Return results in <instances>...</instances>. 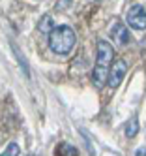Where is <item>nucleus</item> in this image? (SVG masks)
Returning <instances> with one entry per match:
<instances>
[{"mask_svg": "<svg viewBox=\"0 0 146 156\" xmlns=\"http://www.w3.org/2000/svg\"><path fill=\"white\" fill-rule=\"evenodd\" d=\"M114 58V49L110 47L109 41L99 40L97 41V58H96V68L92 73V81L97 88H103V85L107 83L109 77V68Z\"/></svg>", "mask_w": 146, "mask_h": 156, "instance_id": "nucleus-1", "label": "nucleus"}, {"mask_svg": "<svg viewBox=\"0 0 146 156\" xmlns=\"http://www.w3.org/2000/svg\"><path fill=\"white\" fill-rule=\"evenodd\" d=\"M75 40L77 38H75L73 28L67 25H60V27L53 28V32L49 34V47L56 55H67L73 49Z\"/></svg>", "mask_w": 146, "mask_h": 156, "instance_id": "nucleus-2", "label": "nucleus"}, {"mask_svg": "<svg viewBox=\"0 0 146 156\" xmlns=\"http://www.w3.org/2000/svg\"><path fill=\"white\" fill-rule=\"evenodd\" d=\"M127 25L135 30H144L146 28V6L141 4H135L129 8L127 12Z\"/></svg>", "mask_w": 146, "mask_h": 156, "instance_id": "nucleus-3", "label": "nucleus"}, {"mask_svg": "<svg viewBox=\"0 0 146 156\" xmlns=\"http://www.w3.org/2000/svg\"><path fill=\"white\" fill-rule=\"evenodd\" d=\"M126 72H127V64H126V60H124V58H118L114 64H110L107 83H109L112 88H116V87L124 81V77H126Z\"/></svg>", "mask_w": 146, "mask_h": 156, "instance_id": "nucleus-4", "label": "nucleus"}, {"mask_svg": "<svg viewBox=\"0 0 146 156\" xmlns=\"http://www.w3.org/2000/svg\"><path fill=\"white\" fill-rule=\"evenodd\" d=\"M110 36H112V40H114L118 45H126V43L129 41V30L126 28V25L118 23V25H114V28H112Z\"/></svg>", "mask_w": 146, "mask_h": 156, "instance_id": "nucleus-5", "label": "nucleus"}, {"mask_svg": "<svg viewBox=\"0 0 146 156\" xmlns=\"http://www.w3.org/2000/svg\"><path fill=\"white\" fill-rule=\"evenodd\" d=\"M53 28H54V21H53V17H51V15H43L41 21L38 23V30L43 32V34H51Z\"/></svg>", "mask_w": 146, "mask_h": 156, "instance_id": "nucleus-6", "label": "nucleus"}, {"mask_svg": "<svg viewBox=\"0 0 146 156\" xmlns=\"http://www.w3.org/2000/svg\"><path fill=\"white\" fill-rule=\"evenodd\" d=\"M124 132H126V137H135L139 132V120L137 117H133L126 122V128H124Z\"/></svg>", "mask_w": 146, "mask_h": 156, "instance_id": "nucleus-7", "label": "nucleus"}, {"mask_svg": "<svg viewBox=\"0 0 146 156\" xmlns=\"http://www.w3.org/2000/svg\"><path fill=\"white\" fill-rule=\"evenodd\" d=\"M21 154V151H19V145L17 143H11L9 145V147L2 152V154H0V156H19Z\"/></svg>", "mask_w": 146, "mask_h": 156, "instance_id": "nucleus-8", "label": "nucleus"}, {"mask_svg": "<svg viewBox=\"0 0 146 156\" xmlns=\"http://www.w3.org/2000/svg\"><path fill=\"white\" fill-rule=\"evenodd\" d=\"M56 6H58V8H67V6H71V0H58Z\"/></svg>", "mask_w": 146, "mask_h": 156, "instance_id": "nucleus-9", "label": "nucleus"}, {"mask_svg": "<svg viewBox=\"0 0 146 156\" xmlns=\"http://www.w3.org/2000/svg\"><path fill=\"white\" fill-rule=\"evenodd\" d=\"M135 156H146V147H141L135 151Z\"/></svg>", "mask_w": 146, "mask_h": 156, "instance_id": "nucleus-10", "label": "nucleus"}, {"mask_svg": "<svg viewBox=\"0 0 146 156\" xmlns=\"http://www.w3.org/2000/svg\"><path fill=\"white\" fill-rule=\"evenodd\" d=\"M32 156H34V154H32Z\"/></svg>", "mask_w": 146, "mask_h": 156, "instance_id": "nucleus-11", "label": "nucleus"}]
</instances>
